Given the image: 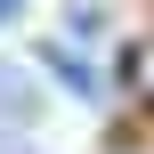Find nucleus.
I'll return each mask as SVG.
<instances>
[{"label": "nucleus", "mask_w": 154, "mask_h": 154, "mask_svg": "<svg viewBox=\"0 0 154 154\" xmlns=\"http://www.w3.org/2000/svg\"><path fill=\"white\" fill-rule=\"evenodd\" d=\"M41 122V89L24 57H0V130H32Z\"/></svg>", "instance_id": "1"}, {"label": "nucleus", "mask_w": 154, "mask_h": 154, "mask_svg": "<svg viewBox=\"0 0 154 154\" xmlns=\"http://www.w3.org/2000/svg\"><path fill=\"white\" fill-rule=\"evenodd\" d=\"M32 65H49V81H57V89H73V97H97V89H106V81H97V65L81 57V41H41V57H32Z\"/></svg>", "instance_id": "2"}, {"label": "nucleus", "mask_w": 154, "mask_h": 154, "mask_svg": "<svg viewBox=\"0 0 154 154\" xmlns=\"http://www.w3.org/2000/svg\"><path fill=\"white\" fill-rule=\"evenodd\" d=\"M122 89H130L138 106H154V32L130 41V57H122Z\"/></svg>", "instance_id": "3"}, {"label": "nucleus", "mask_w": 154, "mask_h": 154, "mask_svg": "<svg viewBox=\"0 0 154 154\" xmlns=\"http://www.w3.org/2000/svg\"><path fill=\"white\" fill-rule=\"evenodd\" d=\"M0 154H41V138L32 130H0Z\"/></svg>", "instance_id": "4"}, {"label": "nucleus", "mask_w": 154, "mask_h": 154, "mask_svg": "<svg viewBox=\"0 0 154 154\" xmlns=\"http://www.w3.org/2000/svg\"><path fill=\"white\" fill-rule=\"evenodd\" d=\"M16 8H24V0H0V24H16Z\"/></svg>", "instance_id": "5"}]
</instances>
